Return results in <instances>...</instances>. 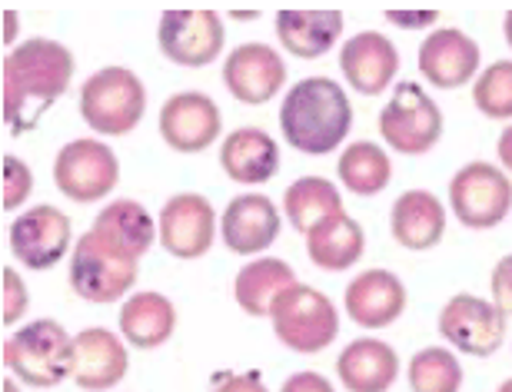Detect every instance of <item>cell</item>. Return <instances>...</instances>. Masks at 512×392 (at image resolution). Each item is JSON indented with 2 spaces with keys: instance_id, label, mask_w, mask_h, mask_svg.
I'll return each mask as SVG.
<instances>
[{
  "instance_id": "cell-1",
  "label": "cell",
  "mask_w": 512,
  "mask_h": 392,
  "mask_svg": "<svg viewBox=\"0 0 512 392\" xmlns=\"http://www.w3.org/2000/svg\"><path fill=\"white\" fill-rule=\"evenodd\" d=\"M74 77V54L57 40L34 37L4 57V120L17 133L37 127V120L64 97Z\"/></svg>"
},
{
  "instance_id": "cell-2",
  "label": "cell",
  "mask_w": 512,
  "mask_h": 392,
  "mask_svg": "<svg viewBox=\"0 0 512 392\" xmlns=\"http://www.w3.org/2000/svg\"><path fill=\"white\" fill-rule=\"evenodd\" d=\"M353 107L346 90L330 77H306L290 87L280 107V130L293 150L306 157L333 153L346 140Z\"/></svg>"
},
{
  "instance_id": "cell-3",
  "label": "cell",
  "mask_w": 512,
  "mask_h": 392,
  "mask_svg": "<svg viewBox=\"0 0 512 392\" xmlns=\"http://www.w3.org/2000/svg\"><path fill=\"white\" fill-rule=\"evenodd\" d=\"M4 366L20 383L54 389L67 376H74L77 346L57 319H37L4 343Z\"/></svg>"
},
{
  "instance_id": "cell-4",
  "label": "cell",
  "mask_w": 512,
  "mask_h": 392,
  "mask_svg": "<svg viewBox=\"0 0 512 392\" xmlns=\"http://www.w3.org/2000/svg\"><path fill=\"white\" fill-rule=\"evenodd\" d=\"M147 90L127 67H104L80 87V117L104 137H124L143 120Z\"/></svg>"
},
{
  "instance_id": "cell-5",
  "label": "cell",
  "mask_w": 512,
  "mask_h": 392,
  "mask_svg": "<svg viewBox=\"0 0 512 392\" xmlns=\"http://www.w3.org/2000/svg\"><path fill=\"white\" fill-rule=\"evenodd\" d=\"M276 339L293 353H320L340 333V313L313 286H290L270 309Z\"/></svg>"
},
{
  "instance_id": "cell-6",
  "label": "cell",
  "mask_w": 512,
  "mask_h": 392,
  "mask_svg": "<svg viewBox=\"0 0 512 392\" xmlns=\"http://www.w3.org/2000/svg\"><path fill=\"white\" fill-rule=\"evenodd\" d=\"M140 276V260L114 250L97 233H84L70 256V286L87 303H117Z\"/></svg>"
},
{
  "instance_id": "cell-7",
  "label": "cell",
  "mask_w": 512,
  "mask_h": 392,
  "mask_svg": "<svg viewBox=\"0 0 512 392\" xmlns=\"http://www.w3.org/2000/svg\"><path fill=\"white\" fill-rule=\"evenodd\" d=\"M380 133L396 153L419 157V153L433 150L436 140L443 137V110L436 107V100H429L419 84H399L393 90V100L380 113Z\"/></svg>"
},
{
  "instance_id": "cell-8",
  "label": "cell",
  "mask_w": 512,
  "mask_h": 392,
  "mask_svg": "<svg viewBox=\"0 0 512 392\" xmlns=\"http://www.w3.org/2000/svg\"><path fill=\"white\" fill-rule=\"evenodd\" d=\"M449 206L469 230H493L512 210V180L493 163H469L449 183Z\"/></svg>"
},
{
  "instance_id": "cell-9",
  "label": "cell",
  "mask_w": 512,
  "mask_h": 392,
  "mask_svg": "<svg viewBox=\"0 0 512 392\" xmlns=\"http://www.w3.org/2000/svg\"><path fill=\"white\" fill-rule=\"evenodd\" d=\"M120 180L117 153L100 140H70L54 160V187L74 203H97Z\"/></svg>"
},
{
  "instance_id": "cell-10",
  "label": "cell",
  "mask_w": 512,
  "mask_h": 392,
  "mask_svg": "<svg viewBox=\"0 0 512 392\" xmlns=\"http://www.w3.org/2000/svg\"><path fill=\"white\" fill-rule=\"evenodd\" d=\"M223 20L217 10H163L157 44L180 67H207L223 50Z\"/></svg>"
},
{
  "instance_id": "cell-11",
  "label": "cell",
  "mask_w": 512,
  "mask_h": 392,
  "mask_svg": "<svg viewBox=\"0 0 512 392\" xmlns=\"http://www.w3.org/2000/svg\"><path fill=\"white\" fill-rule=\"evenodd\" d=\"M157 236L163 250L177 256V260H200L217 240V213H213L207 196L177 193L163 203Z\"/></svg>"
},
{
  "instance_id": "cell-12",
  "label": "cell",
  "mask_w": 512,
  "mask_h": 392,
  "mask_svg": "<svg viewBox=\"0 0 512 392\" xmlns=\"http://www.w3.org/2000/svg\"><path fill=\"white\" fill-rule=\"evenodd\" d=\"M439 336L466 356H493L506 339V316L483 296L459 293L439 313Z\"/></svg>"
},
{
  "instance_id": "cell-13",
  "label": "cell",
  "mask_w": 512,
  "mask_h": 392,
  "mask_svg": "<svg viewBox=\"0 0 512 392\" xmlns=\"http://www.w3.org/2000/svg\"><path fill=\"white\" fill-rule=\"evenodd\" d=\"M70 246V216L50 203L30 206L10 223V253L27 270H54Z\"/></svg>"
},
{
  "instance_id": "cell-14",
  "label": "cell",
  "mask_w": 512,
  "mask_h": 392,
  "mask_svg": "<svg viewBox=\"0 0 512 392\" xmlns=\"http://www.w3.org/2000/svg\"><path fill=\"white\" fill-rule=\"evenodd\" d=\"M220 110L207 94L187 90L163 103L160 110V137L177 153H203L220 137Z\"/></svg>"
},
{
  "instance_id": "cell-15",
  "label": "cell",
  "mask_w": 512,
  "mask_h": 392,
  "mask_svg": "<svg viewBox=\"0 0 512 392\" xmlns=\"http://www.w3.org/2000/svg\"><path fill=\"white\" fill-rule=\"evenodd\" d=\"M479 70V44L456 27L433 30L419 47V74L439 90L469 84Z\"/></svg>"
},
{
  "instance_id": "cell-16",
  "label": "cell",
  "mask_w": 512,
  "mask_h": 392,
  "mask_svg": "<svg viewBox=\"0 0 512 392\" xmlns=\"http://www.w3.org/2000/svg\"><path fill=\"white\" fill-rule=\"evenodd\" d=\"M286 67L280 54L266 44H243L233 47L227 64H223V84L240 103H266L276 97V90L283 87Z\"/></svg>"
},
{
  "instance_id": "cell-17",
  "label": "cell",
  "mask_w": 512,
  "mask_h": 392,
  "mask_svg": "<svg viewBox=\"0 0 512 392\" xmlns=\"http://www.w3.org/2000/svg\"><path fill=\"white\" fill-rule=\"evenodd\" d=\"M340 70L356 94L380 97L383 87L393 84L399 70V54L389 37L376 34V30H363V34L346 40V47L340 50Z\"/></svg>"
},
{
  "instance_id": "cell-18",
  "label": "cell",
  "mask_w": 512,
  "mask_h": 392,
  "mask_svg": "<svg viewBox=\"0 0 512 392\" xmlns=\"http://www.w3.org/2000/svg\"><path fill=\"white\" fill-rule=\"evenodd\" d=\"M276 236H280V213L270 196L243 193L233 196L223 210V243L237 256L263 253L266 246L276 243Z\"/></svg>"
},
{
  "instance_id": "cell-19",
  "label": "cell",
  "mask_w": 512,
  "mask_h": 392,
  "mask_svg": "<svg viewBox=\"0 0 512 392\" xmlns=\"http://www.w3.org/2000/svg\"><path fill=\"white\" fill-rule=\"evenodd\" d=\"M77 346V366H74V383L87 392H104L114 389L120 379L127 376V349L124 343L104 326H90L80 336H74Z\"/></svg>"
},
{
  "instance_id": "cell-20",
  "label": "cell",
  "mask_w": 512,
  "mask_h": 392,
  "mask_svg": "<svg viewBox=\"0 0 512 392\" xmlns=\"http://www.w3.org/2000/svg\"><path fill=\"white\" fill-rule=\"evenodd\" d=\"M346 313L363 329H383L396 323L406 309V290L389 270H366L346 286Z\"/></svg>"
},
{
  "instance_id": "cell-21",
  "label": "cell",
  "mask_w": 512,
  "mask_h": 392,
  "mask_svg": "<svg viewBox=\"0 0 512 392\" xmlns=\"http://www.w3.org/2000/svg\"><path fill=\"white\" fill-rule=\"evenodd\" d=\"M393 240L406 250H433L446 233V210L429 190H406L389 213Z\"/></svg>"
},
{
  "instance_id": "cell-22",
  "label": "cell",
  "mask_w": 512,
  "mask_h": 392,
  "mask_svg": "<svg viewBox=\"0 0 512 392\" xmlns=\"http://www.w3.org/2000/svg\"><path fill=\"white\" fill-rule=\"evenodd\" d=\"M220 167L233 183H266L280 170V147L270 133L240 127L223 140Z\"/></svg>"
},
{
  "instance_id": "cell-23",
  "label": "cell",
  "mask_w": 512,
  "mask_h": 392,
  "mask_svg": "<svg viewBox=\"0 0 512 392\" xmlns=\"http://www.w3.org/2000/svg\"><path fill=\"white\" fill-rule=\"evenodd\" d=\"M336 373L350 392H386L396 383L399 356L383 339H356L336 359Z\"/></svg>"
},
{
  "instance_id": "cell-24",
  "label": "cell",
  "mask_w": 512,
  "mask_h": 392,
  "mask_svg": "<svg viewBox=\"0 0 512 392\" xmlns=\"http://www.w3.org/2000/svg\"><path fill=\"white\" fill-rule=\"evenodd\" d=\"M343 34L340 10H280L276 14V37L300 60H316L330 50Z\"/></svg>"
},
{
  "instance_id": "cell-25",
  "label": "cell",
  "mask_w": 512,
  "mask_h": 392,
  "mask_svg": "<svg viewBox=\"0 0 512 392\" xmlns=\"http://www.w3.org/2000/svg\"><path fill=\"white\" fill-rule=\"evenodd\" d=\"M363 250H366L363 226L346 213L326 216L323 223H316L313 230L306 233V253H310V260L320 266V270H330V273L350 270L363 256Z\"/></svg>"
},
{
  "instance_id": "cell-26",
  "label": "cell",
  "mask_w": 512,
  "mask_h": 392,
  "mask_svg": "<svg viewBox=\"0 0 512 392\" xmlns=\"http://www.w3.org/2000/svg\"><path fill=\"white\" fill-rule=\"evenodd\" d=\"M173 329H177V309L163 293H133L120 309V333L137 349L163 346L173 336Z\"/></svg>"
},
{
  "instance_id": "cell-27",
  "label": "cell",
  "mask_w": 512,
  "mask_h": 392,
  "mask_svg": "<svg viewBox=\"0 0 512 392\" xmlns=\"http://www.w3.org/2000/svg\"><path fill=\"white\" fill-rule=\"evenodd\" d=\"M90 233H97L100 240L110 243L120 253L133 256V260H140L153 246V240H157V226H153L150 213L137 200H117L104 206L97 213L94 226H90Z\"/></svg>"
},
{
  "instance_id": "cell-28",
  "label": "cell",
  "mask_w": 512,
  "mask_h": 392,
  "mask_svg": "<svg viewBox=\"0 0 512 392\" xmlns=\"http://www.w3.org/2000/svg\"><path fill=\"white\" fill-rule=\"evenodd\" d=\"M290 286H296V273L293 266H286L283 260H253L237 273V283H233V296L243 313L250 316H270L273 303L280 299Z\"/></svg>"
},
{
  "instance_id": "cell-29",
  "label": "cell",
  "mask_w": 512,
  "mask_h": 392,
  "mask_svg": "<svg viewBox=\"0 0 512 392\" xmlns=\"http://www.w3.org/2000/svg\"><path fill=\"white\" fill-rule=\"evenodd\" d=\"M283 210L296 230L310 233L316 223L326 220V216L343 213V200H340V190H336L330 180L303 177L283 193Z\"/></svg>"
},
{
  "instance_id": "cell-30",
  "label": "cell",
  "mask_w": 512,
  "mask_h": 392,
  "mask_svg": "<svg viewBox=\"0 0 512 392\" xmlns=\"http://www.w3.org/2000/svg\"><path fill=\"white\" fill-rule=\"evenodd\" d=\"M340 173L343 187L356 193V196H376L389 187V177H393V163L383 153V147H376L370 140H360L353 147H346L340 157Z\"/></svg>"
},
{
  "instance_id": "cell-31",
  "label": "cell",
  "mask_w": 512,
  "mask_h": 392,
  "mask_svg": "<svg viewBox=\"0 0 512 392\" xmlns=\"http://www.w3.org/2000/svg\"><path fill=\"white\" fill-rule=\"evenodd\" d=\"M463 366L449 349L429 346L409 359V389L413 392H459Z\"/></svg>"
},
{
  "instance_id": "cell-32",
  "label": "cell",
  "mask_w": 512,
  "mask_h": 392,
  "mask_svg": "<svg viewBox=\"0 0 512 392\" xmlns=\"http://www.w3.org/2000/svg\"><path fill=\"white\" fill-rule=\"evenodd\" d=\"M473 100L479 113H486L489 120L512 117V60H496V64H489L486 74H479Z\"/></svg>"
},
{
  "instance_id": "cell-33",
  "label": "cell",
  "mask_w": 512,
  "mask_h": 392,
  "mask_svg": "<svg viewBox=\"0 0 512 392\" xmlns=\"http://www.w3.org/2000/svg\"><path fill=\"white\" fill-rule=\"evenodd\" d=\"M0 170H4V210H17V206H24V200L30 196V190H34V173H30V167L24 160L17 157H4V163H0Z\"/></svg>"
},
{
  "instance_id": "cell-34",
  "label": "cell",
  "mask_w": 512,
  "mask_h": 392,
  "mask_svg": "<svg viewBox=\"0 0 512 392\" xmlns=\"http://www.w3.org/2000/svg\"><path fill=\"white\" fill-rule=\"evenodd\" d=\"M0 280H4V316L0 319H4V326H10L27 313V286L20 280V273L10 270V266H4Z\"/></svg>"
},
{
  "instance_id": "cell-35",
  "label": "cell",
  "mask_w": 512,
  "mask_h": 392,
  "mask_svg": "<svg viewBox=\"0 0 512 392\" xmlns=\"http://www.w3.org/2000/svg\"><path fill=\"white\" fill-rule=\"evenodd\" d=\"M489 286H493V303L499 306V313L512 316V256H503V260L496 263Z\"/></svg>"
},
{
  "instance_id": "cell-36",
  "label": "cell",
  "mask_w": 512,
  "mask_h": 392,
  "mask_svg": "<svg viewBox=\"0 0 512 392\" xmlns=\"http://www.w3.org/2000/svg\"><path fill=\"white\" fill-rule=\"evenodd\" d=\"M386 20H393L396 27L416 30V27H429L433 20H439L436 10H386Z\"/></svg>"
},
{
  "instance_id": "cell-37",
  "label": "cell",
  "mask_w": 512,
  "mask_h": 392,
  "mask_svg": "<svg viewBox=\"0 0 512 392\" xmlns=\"http://www.w3.org/2000/svg\"><path fill=\"white\" fill-rule=\"evenodd\" d=\"M280 392H333L330 379L320 373H296L283 383Z\"/></svg>"
},
{
  "instance_id": "cell-38",
  "label": "cell",
  "mask_w": 512,
  "mask_h": 392,
  "mask_svg": "<svg viewBox=\"0 0 512 392\" xmlns=\"http://www.w3.org/2000/svg\"><path fill=\"white\" fill-rule=\"evenodd\" d=\"M213 392H266L256 373H240V376H227Z\"/></svg>"
},
{
  "instance_id": "cell-39",
  "label": "cell",
  "mask_w": 512,
  "mask_h": 392,
  "mask_svg": "<svg viewBox=\"0 0 512 392\" xmlns=\"http://www.w3.org/2000/svg\"><path fill=\"white\" fill-rule=\"evenodd\" d=\"M496 153H499V160H503V167L512 173V127H506V130H503V137H499Z\"/></svg>"
},
{
  "instance_id": "cell-40",
  "label": "cell",
  "mask_w": 512,
  "mask_h": 392,
  "mask_svg": "<svg viewBox=\"0 0 512 392\" xmlns=\"http://www.w3.org/2000/svg\"><path fill=\"white\" fill-rule=\"evenodd\" d=\"M4 20H7L4 30H7V44H10V37L17 34V14H14V10H4Z\"/></svg>"
},
{
  "instance_id": "cell-41",
  "label": "cell",
  "mask_w": 512,
  "mask_h": 392,
  "mask_svg": "<svg viewBox=\"0 0 512 392\" xmlns=\"http://www.w3.org/2000/svg\"><path fill=\"white\" fill-rule=\"evenodd\" d=\"M506 40H509V47H512V10H509V14H506Z\"/></svg>"
},
{
  "instance_id": "cell-42",
  "label": "cell",
  "mask_w": 512,
  "mask_h": 392,
  "mask_svg": "<svg viewBox=\"0 0 512 392\" xmlns=\"http://www.w3.org/2000/svg\"><path fill=\"white\" fill-rule=\"evenodd\" d=\"M4 392H20V389H17L14 383H10V379H4Z\"/></svg>"
},
{
  "instance_id": "cell-43",
  "label": "cell",
  "mask_w": 512,
  "mask_h": 392,
  "mask_svg": "<svg viewBox=\"0 0 512 392\" xmlns=\"http://www.w3.org/2000/svg\"><path fill=\"white\" fill-rule=\"evenodd\" d=\"M499 392H512V379H506V383L499 386Z\"/></svg>"
}]
</instances>
